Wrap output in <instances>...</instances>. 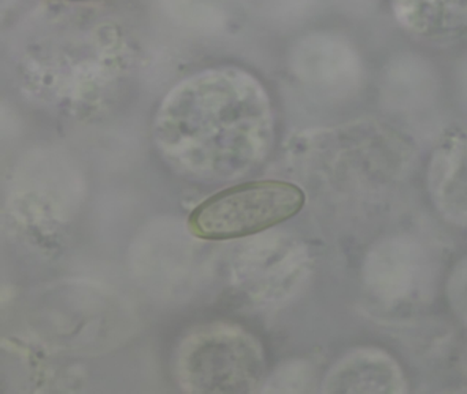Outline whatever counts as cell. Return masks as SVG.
<instances>
[{
    "label": "cell",
    "mask_w": 467,
    "mask_h": 394,
    "mask_svg": "<svg viewBox=\"0 0 467 394\" xmlns=\"http://www.w3.org/2000/svg\"><path fill=\"white\" fill-rule=\"evenodd\" d=\"M399 26L434 44L467 38V0H389Z\"/></svg>",
    "instance_id": "obj_2"
},
{
    "label": "cell",
    "mask_w": 467,
    "mask_h": 394,
    "mask_svg": "<svg viewBox=\"0 0 467 394\" xmlns=\"http://www.w3.org/2000/svg\"><path fill=\"white\" fill-rule=\"evenodd\" d=\"M329 391L399 393L404 380L398 364L379 350H358L344 358L330 374Z\"/></svg>",
    "instance_id": "obj_4"
},
{
    "label": "cell",
    "mask_w": 467,
    "mask_h": 394,
    "mask_svg": "<svg viewBox=\"0 0 467 394\" xmlns=\"http://www.w3.org/2000/svg\"><path fill=\"white\" fill-rule=\"evenodd\" d=\"M306 193L285 181H251L213 194L188 218V229L202 240L247 237L277 226L302 211Z\"/></svg>",
    "instance_id": "obj_1"
},
{
    "label": "cell",
    "mask_w": 467,
    "mask_h": 394,
    "mask_svg": "<svg viewBox=\"0 0 467 394\" xmlns=\"http://www.w3.org/2000/svg\"><path fill=\"white\" fill-rule=\"evenodd\" d=\"M431 196L440 210L467 223V129L448 134L431 163Z\"/></svg>",
    "instance_id": "obj_3"
}]
</instances>
